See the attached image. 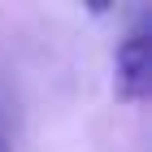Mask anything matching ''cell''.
Segmentation results:
<instances>
[{"mask_svg": "<svg viewBox=\"0 0 152 152\" xmlns=\"http://www.w3.org/2000/svg\"><path fill=\"white\" fill-rule=\"evenodd\" d=\"M117 91L126 100H148L152 91V70H148V31L143 22L130 31L122 44H117Z\"/></svg>", "mask_w": 152, "mask_h": 152, "instance_id": "cell-1", "label": "cell"}]
</instances>
